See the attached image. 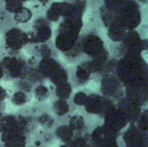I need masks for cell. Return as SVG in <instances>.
<instances>
[{
	"label": "cell",
	"mask_w": 148,
	"mask_h": 147,
	"mask_svg": "<svg viewBox=\"0 0 148 147\" xmlns=\"http://www.w3.org/2000/svg\"><path fill=\"white\" fill-rule=\"evenodd\" d=\"M0 63L3 72V80L7 81H14L21 78L29 68L25 57L18 53H10L9 55L0 57Z\"/></svg>",
	"instance_id": "1"
},
{
	"label": "cell",
	"mask_w": 148,
	"mask_h": 147,
	"mask_svg": "<svg viewBox=\"0 0 148 147\" xmlns=\"http://www.w3.org/2000/svg\"><path fill=\"white\" fill-rule=\"evenodd\" d=\"M101 95L112 101H119L125 96V88L120 80L112 73L101 76L100 80Z\"/></svg>",
	"instance_id": "2"
},
{
	"label": "cell",
	"mask_w": 148,
	"mask_h": 147,
	"mask_svg": "<svg viewBox=\"0 0 148 147\" xmlns=\"http://www.w3.org/2000/svg\"><path fill=\"white\" fill-rule=\"evenodd\" d=\"M69 78H71L70 83L72 86L80 88L87 85L92 78V74L89 70L87 61L81 62L75 68L72 74H69Z\"/></svg>",
	"instance_id": "3"
},
{
	"label": "cell",
	"mask_w": 148,
	"mask_h": 147,
	"mask_svg": "<svg viewBox=\"0 0 148 147\" xmlns=\"http://www.w3.org/2000/svg\"><path fill=\"white\" fill-rule=\"evenodd\" d=\"M72 105L69 100L55 99L50 105V110L54 116L62 119L68 114L72 113Z\"/></svg>",
	"instance_id": "4"
},
{
	"label": "cell",
	"mask_w": 148,
	"mask_h": 147,
	"mask_svg": "<svg viewBox=\"0 0 148 147\" xmlns=\"http://www.w3.org/2000/svg\"><path fill=\"white\" fill-rule=\"evenodd\" d=\"M32 95L39 103H42L51 97V90L49 86L44 84V82L40 83L34 88Z\"/></svg>",
	"instance_id": "5"
},
{
	"label": "cell",
	"mask_w": 148,
	"mask_h": 147,
	"mask_svg": "<svg viewBox=\"0 0 148 147\" xmlns=\"http://www.w3.org/2000/svg\"><path fill=\"white\" fill-rule=\"evenodd\" d=\"M31 97V94H28L22 90H16L11 94L10 102L16 107H23L29 101Z\"/></svg>",
	"instance_id": "6"
},
{
	"label": "cell",
	"mask_w": 148,
	"mask_h": 147,
	"mask_svg": "<svg viewBox=\"0 0 148 147\" xmlns=\"http://www.w3.org/2000/svg\"><path fill=\"white\" fill-rule=\"evenodd\" d=\"M85 126V121L82 115L80 114H73L71 115L69 122V126L74 131H82L84 128Z\"/></svg>",
	"instance_id": "7"
},
{
	"label": "cell",
	"mask_w": 148,
	"mask_h": 147,
	"mask_svg": "<svg viewBox=\"0 0 148 147\" xmlns=\"http://www.w3.org/2000/svg\"><path fill=\"white\" fill-rule=\"evenodd\" d=\"M88 95L85 92H82V91H80V92H77L74 96H73V101H72V103L75 106H78V107H83L87 101V99H88Z\"/></svg>",
	"instance_id": "8"
},
{
	"label": "cell",
	"mask_w": 148,
	"mask_h": 147,
	"mask_svg": "<svg viewBox=\"0 0 148 147\" xmlns=\"http://www.w3.org/2000/svg\"><path fill=\"white\" fill-rule=\"evenodd\" d=\"M6 97H7V91L0 84V102H3Z\"/></svg>",
	"instance_id": "9"
}]
</instances>
